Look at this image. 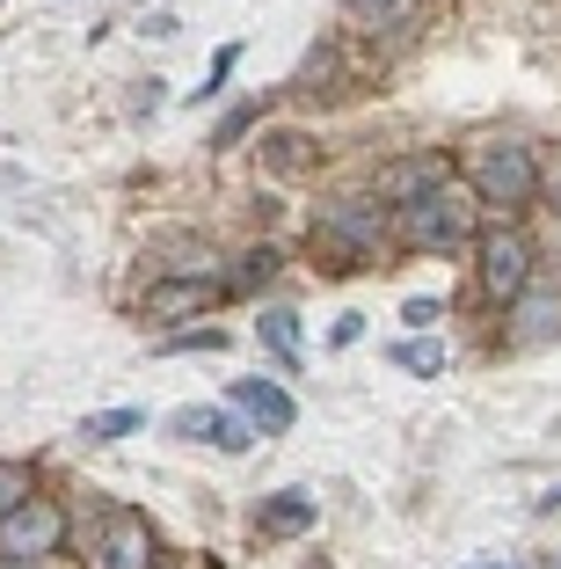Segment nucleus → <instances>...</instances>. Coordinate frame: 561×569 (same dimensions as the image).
<instances>
[{"mask_svg": "<svg viewBox=\"0 0 561 569\" xmlns=\"http://www.w3.org/2000/svg\"><path fill=\"white\" fill-rule=\"evenodd\" d=\"M401 241L409 249H423V256H438V249H460L467 234H474V212H467V198L460 190H430V198H415V204H401Z\"/></svg>", "mask_w": 561, "mask_h": 569, "instance_id": "1", "label": "nucleus"}, {"mask_svg": "<svg viewBox=\"0 0 561 569\" xmlns=\"http://www.w3.org/2000/svg\"><path fill=\"white\" fill-rule=\"evenodd\" d=\"M467 176H474V190L489 204H525L540 198V153L518 147V139H495V147H481L474 161H467Z\"/></svg>", "mask_w": 561, "mask_h": 569, "instance_id": "2", "label": "nucleus"}, {"mask_svg": "<svg viewBox=\"0 0 561 569\" xmlns=\"http://www.w3.org/2000/svg\"><path fill=\"white\" fill-rule=\"evenodd\" d=\"M59 540H67V511L51 497H30L22 511L0 519V562H44Z\"/></svg>", "mask_w": 561, "mask_h": 569, "instance_id": "3", "label": "nucleus"}, {"mask_svg": "<svg viewBox=\"0 0 561 569\" xmlns=\"http://www.w3.org/2000/svg\"><path fill=\"white\" fill-rule=\"evenodd\" d=\"M481 284H489V300H503V307L532 284V241L518 234V227H495V234L481 241Z\"/></svg>", "mask_w": 561, "mask_h": 569, "instance_id": "4", "label": "nucleus"}, {"mask_svg": "<svg viewBox=\"0 0 561 569\" xmlns=\"http://www.w3.org/2000/svg\"><path fill=\"white\" fill-rule=\"evenodd\" d=\"M88 569H153V526L139 519V511H110V519L96 526Z\"/></svg>", "mask_w": 561, "mask_h": 569, "instance_id": "5", "label": "nucleus"}, {"mask_svg": "<svg viewBox=\"0 0 561 569\" xmlns=\"http://www.w3.org/2000/svg\"><path fill=\"white\" fill-rule=\"evenodd\" d=\"M380 234H387V227H380L372 204H335V212L321 219V256H329V263H358Z\"/></svg>", "mask_w": 561, "mask_h": 569, "instance_id": "6", "label": "nucleus"}, {"mask_svg": "<svg viewBox=\"0 0 561 569\" xmlns=\"http://www.w3.org/2000/svg\"><path fill=\"white\" fill-rule=\"evenodd\" d=\"M511 336H518V343H547V336H561V284L554 278H532L525 292L511 300Z\"/></svg>", "mask_w": 561, "mask_h": 569, "instance_id": "7", "label": "nucleus"}, {"mask_svg": "<svg viewBox=\"0 0 561 569\" xmlns=\"http://www.w3.org/2000/svg\"><path fill=\"white\" fill-rule=\"evenodd\" d=\"M227 395H233V409L248 417V431H270V438L292 431V395H284L278 380H256V372H248V380H233Z\"/></svg>", "mask_w": 561, "mask_h": 569, "instance_id": "8", "label": "nucleus"}, {"mask_svg": "<svg viewBox=\"0 0 561 569\" xmlns=\"http://www.w3.org/2000/svg\"><path fill=\"white\" fill-rule=\"evenodd\" d=\"M176 431L182 438H204V446H219V452H248V438H256L248 423H233L227 409H182Z\"/></svg>", "mask_w": 561, "mask_h": 569, "instance_id": "9", "label": "nucleus"}, {"mask_svg": "<svg viewBox=\"0 0 561 569\" xmlns=\"http://www.w3.org/2000/svg\"><path fill=\"white\" fill-rule=\"evenodd\" d=\"M256 526H263V533H307V526H314V497H307V489H278V497H263Z\"/></svg>", "mask_w": 561, "mask_h": 569, "instance_id": "10", "label": "nucleus"}, {"mask_svg": "<svg viewBox=\"0 0 561 569\" xmlns=\"http://www.w3.org/2000/svg\"><path fill=\"white\" fill-rule=\"evenodd\" d=\"M204 300H212V278H176V284H153L147 315L153 321H182V315H198Z\"/></svg>", "mask_w": 561, "mask_h": 569, "instance_id": "11", "label": "nucleus"}, {"mask_svg": "<svg viewBox=\"0 0 561 569\" xmlns=\"http://www.w3.org/2000/svg\"><path fill=\"white\" fill-rule=\"evenodd\" d=\"M430 190H445V161H430V153H415L409 168L387 176V198L394 204H415V198H430Z\"/></svg>", "mask_w": 561, "mask_h": 569, "instance_id": "12", "label": "nucleus"}, {"mask_svg": "<svg viewBox=\"0 0 561 569\" xmlns=\"http://www.w3.org/2000/svg\"><path fill=\"white\" fill-rule=\"evenodd\" d=\"M263 278H278V249H248L241 263H233V278H227V292H256Z\"/></svg>", "mask_w": 561, "mask_h": 569, "instance_id": "13", "label": "nucleus"}, {"mask_svg": "<svg viewBox=\"0 0 561 569\" xmlns=\"http://www.w3.org/2000/svg\"><path fill=\"white\" fill-rule=\"evenodd\" d=\"M394 366H409V372H445V343H438V336H415V343H394Z\"/></svg>", "mask_w": 561, "mask_h": 569, "instance_id": "14", "label": "nucleus"}, {"mask_svg": "<svg viewBox=\"0 0 561 569\" xmlns=\"http://www.w3.org/2000/svg\"><path fill=\"white\" fill-rule=\"evenodd\" d=\"M30 497H37V475L30 468H0V519H8V511H22Z\"/></svg>", "mask_w": 561, "mask_h": 569, "instance_id": "15", "label": "nucleus"}, {"mask_svg": "<svg viewBox=\"0 0 561 569\" xmlns=\"http://www.w3.org/2000/svg\"><path fill=\"white\" fill-rule=\"evenodd\" d=\"M263 343H278V351L292 358V343H299V321H292V307H270V315H263Z\"/></svg>", "mask_w": 561, "mask_h": 569, "instance_id": "16", "label": "nucleus"}, {"mask_svg": "<svg viewBox=\"0 0 561 569\" xmlns=\"http://www.w3.org/2000/svg\"><path fill=\"white\" fill-rule=\"evenodd\" d=\"M219 343H227V336H219V329H182V336H161V343H153V351H219Z\"/></svg>", "mask_w": 561, "mask_h": 569, "instance_id": "17", "label": "nucleus"}, {"mask_svg": "<svg viewBox=\"0 0 561 569\" xmlns=\"http://www.w3.org/2000/svg\"><path fill=\"white\" fill-rule=\"evenodd\" d=\"M256 118H263V102H233V110H227V124L212 132V147H233V139H241V132H248Z\"/></svg>", "mask_w": 561, "mask_h": 569, "instance_id": "18", "label": "nucleus"}, {"mask_svg": "<svg viewBox=\"0 0 561 569\" xmlns=\"http://www.w3.org/2000/svg\"><path fill=\"white\" fill-rule=\"evenodd\" d=\"M139 409H110V417H88V438H132Z\"/></svg>", "mask_w": 561, "mask_h": 569, "instance_id": "19", "label": "nucleus"}, {"mask_svg": "<svg viewBox=\"0 0 561 569\" xmlns=\"http://www.w3.org/2000/svg\"><path fill=\"white\" fill-rule=\"evenodd\" d=\"M233 67H241V44H227V51H219V59H212V73H204V81H198V102H212V88L227 81Z\"/></svg>", "mask_w": 561, "mask_h": 569, "instance_id": "20", "label": "nucleus"}, {"mask_svg": "<svg viewBox=\"0 0 561 569\" xmlns=\"http://www.w3.org/2000/svg\"><path fill=\"white\" fill-rule=\"evenodd\" d=\"M270 153H278L284 168H299V161H307V153H314V147H307V139H292V132H284V139H270Z\"/></svg>", "mask_w": 561, "mask_h": 569, "instance_id": "21", "label": "nucleus"}, {"mask_svg": "<svg viewBox=\"0 0 561 569\" xmlns=\"http://www.w3.org/2000/svg\"><path fill=\"white\" fill-rule=\"evenodd\" d=\"M358 8H364L372 22H401V16H409V0H358Z\"/></svg>", "mask_w": 561, "mask_h": 569, "instance_id": "22", "label": "nucleus"}, {"mask_svg": "<svg viewBox=\"0 0 561 569\" xmlns=\"http://www.w3.org/2000/svg\"><path fill=\"white\" fill-rule=\"evenodd\" d=\"M358 336H364V321H358V315H343V321H335V336H329V351H350Z\"/></svg>", "mask_w": 561, "mask_h": 569, "instance_id": "23", "label": "nucleus"}, {"mask_svg": "<svg viewBox=\"0 0 561 569\" xmlns=\"http://www.w3.org/2000/svg\"><path fill=\"white\" fill-rule=\"evenodd\" d=\"M401 315H409V321H415V329H430V321L445 315V307H438V300H409V307H401Z\"/></svg>", "mask_w": 561, "mask_h": 569, "instance_id": "24", "label": "nucleus"}, {"mask_svg": "<svg viewBox=\"0 0 561 569\" xmlns=\"http://www.w3.org/2000/svg\"><path fill=\"white\" fill-rule=\"evenodd\" d=\"M540 190H547V204L561 212V161H547V168H540Z\"/></svg>", "mask_w": 561, "mask_h": 569, "instance_id": "25", "label": "nucleus"}, {"mask_svg": "<svg viewBox=\"0 0 561 569\" xmlns=\"http://www.w3.org/2000/svg\"><path fill=\"white\" fill-rule=\"evenodd\" d=\"M540 511H561V489H554V497H547V503H540Z\"/></svg>", "mask_w": 561, "mask_h": 569, "instance_id": "26", "label": "nucleus"}]
</instances>
